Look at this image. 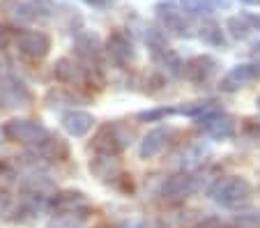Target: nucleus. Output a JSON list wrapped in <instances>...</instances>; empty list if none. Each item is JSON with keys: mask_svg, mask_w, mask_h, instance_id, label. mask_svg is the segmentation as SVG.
Segmentation results:
<instances>
[{"mask_svg": "<svg viewBox=\"0 0 260 228\" xmlns=\"http://www.w3.org/2000/svg\"><path fill=\"white\" fill-rule=\"evenodd\" d=\"M3 141H5V134H3V129H0V143H3Z\"/></svg>", "mask_w": 260, "mask_h": 228, "instance_id": "nucleus-33", "label": "nucleus"}, {"mask_svg": "<svg viewBox=\"0 0 260 228\" xmlns=\"http://www.w3.org/2000/svg\"><path fill=\"white\" fill-rule=\"evenodd\" d=\"M76 46H79V53L83 55V58L88 60H94L99 55V40L97 35H81L79 40H76Z\"/></svg>", "mask_w": 260, "mask_h": 228, "instance_id": "nucleus-23", "label": "nucleus"}, {"mask_svg": "<svg viewBox=\"0 0 260 228\" xmlns=\"http://www.w3.org/2000/svg\"><path fill=\"white\" fill-rule=\"evenodd\" d=\"M166 115H173V109H154V111H143V113H138L136 118L138 120H161V118H166Z\"/></svg>", "mask_w": 260, "mask_h": 228, "instance_id": "nucleus-25", "label": "nucleus"}, {"mask_svg": "<svg viewBox=\"0 0 260 228\" xmlns=\"http://www.w3.org/2000/svg\"><path fill=\"white\" fill-rule=\"evenodd\" d=\"M92 124H94V118L90 113H85V111H69V113L62 115L64 132L69 136H76V139L88 134L90 129H92Z\"/></svg>", "mask_w": 260, "mask_h": 228, "instance_id": "nucleus-14", "label": "nucleus"}, {"mask_svg": "<svg viewBox=\"0 0 260 228\" xmlns=\"http://www.w3.org/2000/svg\"><path fill=\"white\" fill-rule=\"evenodd\" d=\"M152 62L157 64L161 72H166L168 76H180L184 70V62L180 60V55L168 46H154L152 49Z\"/></svg>", "mask_w": 260, "mask_h": 228, "instance_id": "nucleus-13", "label": "nucleus"}, {"mask_svg": "<svg viewBox=\"0 0 260 228\" xmlns=\"http://www.w3.org/2000/svg\"><path fill=\"white\" fill-rule=\"evenodd\" d=\"M90 171L99 180H115L120 175V164H118V159H115V154L97 152V157L90 161Z\"/></svg>", "mask_w": 260, "mask_h": 228, "instance_id": "nucleus-18", "label": "nucleus"}, {"mask_svg": "<svg viewBox=\"0 0 260 228\" xmlns=\"http://www.w3.org/2000/svg\"><path fill=\"white\" fill-rule=\"evenodd\" d=\"M35 154H40L42 159H49V161H62V159H67L69 148L62 139L49 134L42 143L35 145Z\"/></svg>", "mask_w": 260, "mask_h": 228, "instance_id": "nucleus-16", "label": "nucleus"}, {"mask_svg": "<svg viewBox=\"0 0 260 228\" xmlns=\"http://www.w3.org/2000/svg\"><path fill=\"white\" fill-rule=\"evenodd\" d=\"M171 134H173V129H164V127H157V129H152V132H147L141 141V150H138L141 157L152 159V157H157V154H161L164 148L168 145Z\"/></svg>", "mask_w": 260, "mask_h": 228, "instance_id": "nucleus-12", "label": "nucleus"}, {"mask_svg": "<svg viewBox=\"0 0 260 228\" xmlns=\"http://www.w3.org/2000/svg\"><path fill=\"white\" fill-rule=\"evenodd\" d=\"M196 178L191 173H175L164 182L161 187V196L164 199H187L189 193L196 191Z\"/></svg>", "mask_w": 260, "mask_h": 228, "instance_id": "nucleus-10", "label": "nucleus"}, {"mask_svg": "<svg viewBox=\"0 0 260 228\" xmlns=\"http://www.w3.org/2000/svg\"><path fill=\"white\" fill-rule=\"evenodd\" d=\"M242 16L251 25V30H260V16H255V14H242Z\"/></svg>", "mask_w": 260, "mask_h": 228, "instance_id": "nucleus-28", "label": "nucleus"}, {"mask_svg": "<svg viewBox=\"0 0 260 228\" xmlns=\"http://www.w3.org/2000/svg\"><path fill=\"white\" fill-rule=\"evenodd\" d=\"M14 35H16V30L7 28V25H0V49H5L10 42H14Z\"/></svg>", "mask_w": 260, "mask_h": 228, "instance_id": "nucleus-26", "label": "nucleus"}, {"mask_svg": "<svg viewBox=\"0 0 260 228\" xmlns=\"http://www.w3.org/2000/svg\"><path fill=\"white\" fill-rule=\"evenodd\" d=\"M85 3H88V5H94V7H99V5H104L106 0H85Z\"/></svg>", "mask_w": 260, "mask_h": 228, "instance_id": "nucleus-29", "label": "nucleus"}, {"mask_svg": "<svg viewBox=\"0 0 260 228\" xmlns=\"http://www.w3.org/2000/svg\"><path fill=\"white\" fill-rule=\"evenodd\" d=\"M255 81H260V62H242L228 72V76L219 83V88L233 92V90L242 88L246 83H255Z\"/></svg>", "mask_w": 260, "mask_h": 228, "instance_id": "nucleus-8", "label": "nucleus"}, {"mask_svg": "<svg viewBox=\"0 0 260 228\" xmlns=\"http://www.w3.org/2000/svg\"><path fill=\"white\" fill-rule=\"evenodd\" d=\"M201 32H198V37H201L205 44H212V46H226V40H223V32H221V28L214 23V21H205V23L201 25Z\"/></svg>", "mask_w": 260, "mask_h": 228, "instance_id": "nucleus-21", "label": "nucleus"}, {"mask_svg": "<svg viewBox=\"0 0 260 228\" xmlns=\"http://www.w3.org/2000/svg\"><path fill=\"white\" fill-rule=\"evenodd\" d=\"M258 226V219L251 217V214H244V217L237 219V228H255Z\"/></svg>", "mask_w": 260, "mask_h": 228, "instance_id": "nucleus-27", "label": "nucleus"}, {"mask_svg": "<svg viewBox=\"0 0 260 228\" xmlns=\"http://www.w3.org/2000/svg\"><path fill=\"white\" fill-rule=\"evenodd\" d=\"M228 30L235 40H246L251 32V25L244 21V16H233V19H228Z\"/></svg>", "mask_w": 260, "mask_h": 228, "instance_id": "nucleus-24", "label": "nucleus"}, {"mask_svg": "<svg viewBox=\"0 0 260 228\" xmlns=\"http://www.w3.org/2000/svg\"><path fill=\"white\" fill-rule=\"evenodd\" d=\"M85 203H88V201H85V193H81V191H60L51 199V208H53L55 214L83 210Z\"/></svg>", "mask_w": 260, "mask_h": 228, "instance_id": "nucleus-17", "label": "nucleus"}, {"mask_svg": "<svg viewBox=\"0 0 260 228\" xmlns=\"http://www.w3.org/2000/svg\"><path fill=\"white\" fill-rule=\"evenodd\" d=\"M106 51L118 64H127L134 58V46L129 42V37L124 32H118V30L106 40Z\"/></svg>", "mask_w": 260, "mask_h": 228, "instance_id": "nucleus-15", "label": "nucleus"}, {"mask_svg": "<svg viewBox=\"0 0 260 228\" xmlns=\"http://www.w3.org/2000/svg\"><path fill=\"white\" fill-rule=\"evenodd\" d=\"M203 228H223V226H219V221H207Z\"/></svg>", "mask_w": 260, "mask_h": 228, "instance_id": "nucleus-30", "label": "nucleus"}, {"mask_svg": "<svg viewBox=\"0 0 260 228\" xmlns=\"http://www.w3.org/2000/svg\"><path fill=\"white\" fill-rule=\"evenodd\" d=\"M210 199L221 208H242L251 201V184L249 180L240 178V175H228V178H219L210 187Z\"/></svg>", "mask_w": 260, "mask_h": 228, "instance_id": "nucleus-1", "label": "nucleus"}, {"mask_svg": "<svg viewBox=\"0 0 260 228\" xmlns=\"http://www.w3.org/2000/svg\"><path fill=\"white\" fill-rule=\"evenodd\" d=\"M157 16L159 21H161V28L168 30V32H173V35L177 37H189L191 32H189V21L187 16H184V12H182L180 5H173V3H166V5H157Z\"/></svg>", "mask_w": 260, "mask_h": 228, "instance_id": "nucleus-7", "label": "nucleus"}, {"mask_svg": "<svg viewBox=\"0 0 260 228\" xmlns=\"http://www.w3.org/2000/svg\"><path fill=\"white\" fill-rule=\"evenodd\" d=\"M14 44L19 49V53H23L25 58L32 60H42L51 49V40L46 32L42 30H16L14 35Z\"/></svg>", "mask_w": 260, "mask_h": 228, "instance_id": "nucleus-4", "label": "nucleus"}, {"mask_svg": "<svg viewBox=\"0 0 260 228\" xmlns=\"http://www.w3.org/2000/svg\"><path fill=\"white\" fill-rule=\"evenodd\" d=\"M55 79L60 83H67V85H83L88 81V72L81 62H76L74 58H60L55 62V70H53Z\"/></svg>", "mask_w": 260, "mask_h": 228, "instance_id": "nucleus-11", "label": "nucleus"}, {"mask_svg": "<svg viewBox=\"0 0 260 228\" xmlns=\"http://www.w3.org/2000/svg\"><path fill=\"white\" fill-rule=\"evenodd\" d=\"M3 12L7 16H12V19L21 21V23L23 21H32L37 16V10L30 3H23V0H3Z\"/></svg>", "mask_w": 260, "mask_h": 228, "instance_id": "nucleus-19", "label": "nucleus"}, {"mask_svg": "<svg viewBox=\"0 0 260 228\" xmlns=\"http://www.w3.org/2000/svg\"><path fill=\"white\" fill-rule=\"evenodd\" d=\"M255 104H258V109H260V97H258V102H255Z\"/></svg>", "mask_w": 260, "mask_h": 228, "instance_id": "nucleus-34", "label": "nucleus"}, {"mask_svg": "<svg viewBox=\"0 0 260 228\" xmlns=\"http://www.w3.org/2000/svg\"><path fill=\"white\" fill-rule=\"evenodd\" d=\"M129 143H132V129L124 127L122 122H111V124H104L97 132V136L92 141V148L104 154H118Z\"/></svg>", "mask_w": 260, "mask_h": 228, "instance_id": "nucleus-3", "label": "nucleus"}, {"mask_svg": "<svg viewBox=\"0 0 260 228\" xmlns=\"http://www.w3.org/2000/svg\"><path fill=\"white\" fill-rule=\"evenodd\" d=\"M32 102V94L25 88L23 81H19L16 76H0V106L5 109H21L28 106Z\"/></svg>", "mask_w": 260, "mask_h": 228, "instance_id": "nucleus-5", "label": "nucleus"}, {"mask_svg": "<svg viewBox=\"0 0 260 228\" xmlns=\"http://www.w3.org/2000/svg\"><path fill=\"white\" fill-rule=\"evenodd\" d=\"M216 67H219V62H216L212 55H196V58H191L187 64H184L182 74L187 76L191 83L203 85L216 74Z\"/></svg>", "mask_w": 260, "mask_h": 228, "instance_id": "nucleus-9", "label": "nucleus"}, {"mask_svg": "<svg viewBox=\"0 0 260 228\" xmlns=\"http://www.w3.org/2000/svg\"><path fill=\"white\" fill-rule=\"evenodd\" d=\"M244 5H260V0H242Z\"/></svg>", "mask_w": 260, "mask_h": 228, "instance_id": "nucleus-32", "label": "nucleus"}, {"mask_svg": "<svg viewBox=\"0 0 260 228\" xmlns=\"http://www.w3.org/2000/svg\"><path fill=\"white\" fill-rule=\"evenodd\" d=\"M198 129L203 134H207L210 139L226 141L231 136H235V120L228 113H216V111H207L198 118Z\"/></svg>", "mask_w": 260, "mask_h": 228, "instance_id": "nucleus-6", "label": "nucleus"}, {"mask_svg": "<svg viewBox=\"0 0 260 228\" xmlns=\"http://www.w3.org/2000/svg\"><path fill=\"white\" fill-rule=\"evenodd\" d=\"M3 134L7 141L23 145H37L49 136V129L40 122V120H28V118H14L10 122H5Z\"/></svg>", "mask_w": 260, "mask_h": 228, "instance_id": "nucleus-2", "label": "nucleus"}, {"mask_svg": "<svg viewBox=\"0 0 260 228\" xmlns=\"http://www.w3.org/2000/svg\"><path fill=\"white\" fill-rule=\"evenodd\" d=\"M253 55H258V58H260V40L253 44Z\"/></svg>", "mask_w": 260, "mask_h": 228, "instance_id": "nucleus-31", "label": "nucleus"}, {"mask_svg": "<svg viewBox=\"0 0 260 228\" xmlns=\"http://www.w3.org/2000/svg\"><path fill=\"white\" fill-rule=\"evenodd\" d=\"M228 3L226 0H184V3H180L182 12H187V14L191 16H201V14H212V12L216 10V7H226Z\"/></svg>", "mask_w": 260, "mask_h": 228, "instance_id": "nucleus-20", "label": "nucleus"}, {"mask_svg": "<svg viewBox=\"0 0 260 228\" xmlns=\"http://www.w3.org/2000/svg\"><path fill=\"white\" fill-rule=\"evenodd\" d=\"M207 111H214V102H191V104H182V106H175L173 113L189 115V118H201Z\"/></svg>", "mask_w": 260, "mask_h": 228, "instance_id": "nucleus-22", "label": "nucleus"}]
</instances>
